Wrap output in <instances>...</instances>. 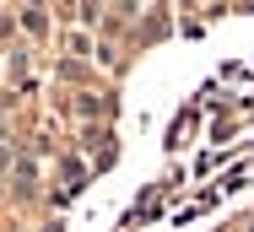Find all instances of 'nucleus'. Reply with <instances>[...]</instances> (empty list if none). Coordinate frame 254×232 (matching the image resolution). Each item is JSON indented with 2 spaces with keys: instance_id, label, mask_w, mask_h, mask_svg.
I'll return each instance as SVG.
<instances>
[{
  "instance_id": "1",
  "label": "nucleus",
  "mask_w": 254,
  "mask_h": 232,
  "mask_svg": "<svg viewBox=\"0 0 254 232\" xmlns=\"http://www.w3.org/2000/svg\"><path fill=\"white\" fill-rule=\"evenodd\" d=\"M22 27H27V33H44V11H38V5H33V11H22Z\"/></svg>"
}]
</instances>
